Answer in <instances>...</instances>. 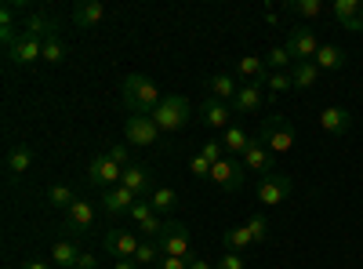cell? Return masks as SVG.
<instances>
[{
  "mask_svg": "<svg viewBox=\"0 0 363 269\" xmlns=\"http://www.w3.org/2000/svg\"><path fill=\"white\" fill-rule=\"evenodd\" d=\"M120 99H124V106L131 113H138V116H153L157 106L164 102L160 87L149 77H142V73H128L124 77V84H120Z\"/></svg>",
  "mask_w": 363,
  "mask_h": 269,
  "instance_id": "6da1fadb",
  "label": "cell"
},
{
  "mask_svg": "<svg viewBox=\"0 0 363 269\" xmlns=\"http://www.w3.org/2000/svg\"><path fill=\"white\" fill-rule=\"evenodd\" d=\"M255 138L269 149V153H287V149H294V124L284 121V116H269V121H262V128L255 131Z\"/></svg>",
  "mask_w": 363,
  "mask_h": 269,
  "instance_id": "7a4b0ae2",
  "label": "cell"
},
{
  "mask_svg": "<svg viewBox=\"0 0 363 269\" xmlns=\"http://www.w3.org/2000/svg\"><path fill=\"white\" fill-rule=\"evenodd\" d=\"M189 116H193V109H189V99H186V95H167V99L157 106L153 121H157V128H160L164 135H171V131L186 128Z\"/></svg>",
  "mask_w": 363,
  "mask_h": 269,
  "instance_id": "3957f363",
  "label": "cell"
},
{
  "mask_svg": "<svg viewBox=\"0 0 363 269\" xmlns=\"http://www.w3.org/2000/svg\"><path fill=\"white\" fill-rule=\"evenodd\" d=\"M157 248H160V255H171V258H186V262H193L196 255H193V236H189V229L182 226V222H164V229H160V236H157Z\"/></svg>",
  "mask_w": 363,
  "mask_h": 269,
  "instance_id": "277c9868",
  "label": "cell"
},
{
  "mask_svg": "<svg viewBox=\"0 0 363 269\" xmlns=\"http://www.w3.org/2000/svg\"><path fill=\"white\" fill-rule=\"evenodd\" d=\"M120 178H124V168H116V164L106 157V149L87 160V182H91V186L113 190V186H120Z\"/></svg>",
  "mask_w": 363,
  "mask_h": 269,
  "instance_id": "5b68a950",
  "label": "cell"
},
{
  "mask_svg": "<svg viewBox=\"0 0 363 269\" xmlns=\"http://www.w3.org/2000/svg\"><path fill=\"white\" fill-rule=\"evenodd\" d=\"M320 48L323 44L316 40V29H309V26H294L287 33V51L294 55V62H313Z\"/></svg>",
  "mask_w": 363,
  "mask_h": 269,
  "instance_id": "8992f818",
  "label": "cell"
},
{
  "mask_svg": "<svg viewBox=\"0 0 363 269\" xmlns=\"http://www.w3.org/2000/svg\"><path fill=\"white\" fill-rule=\"evenodd\" d=\"M244 178H247V168H244V160H236V157H222L215 168H211V182H215V186H222V190H240V186H244Z\"/></svg>",
  "mask_w": 363,
  "mask_h": 269,
  "instance_id": "52a82bcc",
  "label": "cell"
},
{
  "mask_svg": "<svg viewBox=\"0 0 363 269\" xmlns=\"http://www.w3.org/2000/svg\"><path fill=\"white\" fill-rule=\"evenodd\" d=\"M291 190H294L291 175L272 171V175H265L262 182H258V204H265V207H277V204H284V200L291 197Z\"/></svg>",
  "mask_w": 363,
  "mask_h": 269,
  "instance_id": "ba28073f",
  "label": "cell"
},
{
  "mask_svg": "<svg viewBox=\"0 0 363 269\" xmlns=\"http://www.w3.org/2000/svg\"><path fill=\"white\" fill-rule=\"evenodd\" d=\"M124 135H128V146H157L164 131L157 128L153 116H138V113H131V116H128V124H124Z\"/></svg>",
  "mask_w": 363,
  "mask_h": 269,
  "instance_id": "9c48e42d",
  "label": "cell"
},
{
  "mask_svg": "<svg viewBox=\"0 0 363 269\" xmlns=\"http://www.w3.org/2000/svg\"><path fill=\"white\" fill-rule=\"evenodd\" d=\"M138 244H142V236H138V233H128V229H106V236H102V248L109 251L113 262H120V258H135Z\"/></svg>",
  "mask_w": 363,
  "mask_h": 269,
  "instance_id": "30bf717a",
  "label": "cell"
},
{
  "mask_svg": "<svg viewBox=\"0 0 363 269\" xmlns=\"http://www.w3.org/2000/svg\"><path fill=\"white\" fill-rule=\"evenodd\" d=\"M8 58L15 66H33V62H40L44 58V40H37V37H29L26 29L18 33V40L8 48Z\"/></svg>",
  "mask_w": 363,
  "mask_h": 269,
  "instance_id": "8fae6325",
  "label": "cell"
},
{
  "mask_svg": "<svg viewBox=\"0 0 363 269\" xmlns=\"http://www.w3.org/2000/svg\"><path fill=\"white\" fill-rule=\"evenodd\" d=\"M138 200H142V197H135L128 186H113V190H102V200H99V204H102L106 215L116 219V215H131V207H135Z\"/></svg>",
  "mask_w": 363,
  "mask_h": 269,
  "instance_id": "7c38bea8",
  "label": "cell"
},
{
  "mask_svg": "<svg viewBox=\"0 0 363 269\" xmlns=\"http://www.w3.org/2000/svg\"><path fill=\"white\" fill-rule=\"evenodd\" d=\"M262 87H265L262 80H247V84H240V92H236V99H233V113H240V116L258 113V109H262V102H265Z\"/></svg>",
  "mask_w": 363,
  "mask_h": 269,
  "instance_id": "4fadbf2b",
  "label": "cell"
},
{
  "mask_svg": "<svg viewBox=\"0 0 363 269\" xmlns=\"http://www.w3.org/2000/svg\"><path fill=\"white\" fill-rule=\"evenodd\" d=\"M91 226H95V204H87V200H77L69 212H66V219H62V229L69 233V236H84Z\"/></svg>",
  "mask_w": 363,
  "mask_h": 269,
  "instance_id": "5bb4252c",
  "label": "cell"
},
{
  "mask_svg": "<svg viewBox=\"0 0 363 269\" xmlns=\"http://www.w3.org/2000/svg\"><path fill=\"white\" fill-rule=\"evenodd\" d=\"M240 160H244V168H247V171H255V175H262V178L277 171V153H269V149H265L258 138H251L247 153L240 157Z\"/></svg>",
  "mask_w": 363,
  "mask_h": 269,
  "instance_id": "9a60e30c",
  "label": "cell"
},
{
  "mask_svg": "<svg viewBox=\"0 0 363 269\" xmlns=\"http://www.w3.org/2000/svg\"><path fill=\"white\" fill-rule=\"evenodd\" d=\"M330 11H335V18L342 22V29H349V33H363V0H335Z\"/></svg>",
  "mask_w": 363,
  "mask_h": 269,
  "instance_id": "2e32d148",
  "label": "cell"
},
{
  "mask_svg": "<svg viewBox=\"0 0 363 269\" xmlns=\"http://www.w3.org/2000/svg\"><path fill=\"white\" fill-rule=\"evenodd\" d=\"M200 116H203V124L207 128H215V131H225L229 128V121H233V106H225V102H218V99H203L200 102Z\"/></svg>",
  "mask_w": 363,
  "mask_h": 269,
  "instance_id": "e0dca14e",
  "label": "cell"
},
{
  "mask_svg": "<svg viewBox=\"0 0 363 269\" xmlns=\"http://www.w3.org/2000/svg\"><path fill=\"white\" fill-rule=\"evenodd\" d=\"M120 186H128L135 197H149L157 186H153V171H149L145 164H131V168H124V178H120Z\"/></svg>",
  "mask_w": 363,
  "mask_h": 269,
  "instance_id": "ac0fdd59",
  "label": "cell"
},
{
  "mask_svg": "<svg viewBox=\"0 0 363 269\" xmlns=\"http://www.w3.org/2000/svg\"><path fill=\"white\" fill-rule=\"evenodd\" d=\"M320 128L327 131V135H345L349 128H352V113L349 109H342V106H327L323 113H320Z\"/></svg>",
  "mask_w": 363,
  "mask_h": 269,
  "instance_id": "d6986e66",
  "label": "cell"
},
{
  "mask_svg": "<svg viewBox=\"0 0 363 269\" xmlns=\"http://www.w3.org/2000/svg\"><path fill=\"white\" fill-rule=\"evenodd\" d=\"M102 18H106V4H99V0H80V4L73 8L77 29H95Z\"/></svg>",
  "mask_w": 363,
  "mask_h": 269,
  "instance_id": "ffe728a7",
  "label": "cell"
},
{
  "mask_svg": "<svg viewBox=\"0 0 363 269\" xmlns=\"http://www.w3.org/2000/svg\"><path fill=\"white\" fill-rule=\"evenodd\" d=\"M4 164H8V175H11V178L29 175V168H33V146H26V142H22V146H11Z\"/></svg>",
  "mask_w": 363,
  "mask_h": 269,
  "instance_id": "44dd1931",
  "label": "cell"
},
{
  "mask_svg": "<svg viewBox=\"0 0 363 269\" xmlns=\"http://www.w3.org/2000/svg\"><path fill=\"white\" fill-rule=\"evenodd\" d=\"M236 92H240V84H236L229 73H215V77L207 80V95H211V99H218V102H225V106H233Z\"/></svg>",
  "mask_w": 363,
  "mask_h": 269,
  "instance_id": "7402d4cb",
  "label": "cell"
},
{
  "mask_svg": "<svg viewBox=\"0 0 363 269\" xmlns=\"http://www.w3.org/2000/svg\"><path fill=\"white\" fill-rule=\"evenodd\" d=\"M22 29H26L29 37H37V40H51V37H58V22H55V18H48L44 11H33V15L26 18V26H22Z\"/></svg>",
  "mask_w": 363,
  "mask_h": 269,
  "instance_id": "603a6c76",
  "label": "cell"
},
{
  "mask_svg": "<svg viewBox=\"0 0 363 269\" xmlns=\"http://www.w3.org/2000/svg\"><path fill=\"white\" fill-rule=\"evenodd\" d=\"M77 258H80V248H77L73 236H66V241H58L51 248V265H58V269H73Z\"/></svg>",
  "mask_w": 363,
  "mask_h": 269,
  "instance_id": "cb8c5ba5",
  "label": "cell"
},
{
  "mask_svg": "<svg viewBox=\"0 0 363 269\" xmlns=\"http://www.w3.org/2000/svg\"><path fill=\"white\" fill-rule=\"evenodd\" d=\"M345 58H349V55H345L338 44H323V48L316 51L313 62L320 66V73H323V70H327V73H335V70H342V66H345Z\"/></svg>",
  "mask_w": 363,
  "mask_h": 269,
  "instance_id": "d4e9b609",
  "label": "cell"
},
{
  "mask_svg": "<svg viewBox=\"0 0 363 269\" xmlns=\"http://www.w3.org/2000/svg\"><path fill=\"white\" fill-rule=\"evenodd\" d=\"M291 80H294V92H309V87H316V80H320V66L316 62H294Z\"/></svg>",
  "mask_w": 363,
  "mask_h": 269,
  "instance_id": "484cf974",
  "label": "cell"
},
{
  "mask_svg": "<svg viewBox=\"0 0 363 269\" xmlns=\"http://www.w3.org/2000/svg\"><path fill=\"white\" fill-rule=\"evenodd\" d=\"M251 138H255V135H247L240 124H229V128H225V138H222V142H225V153H229V157H244L247 146H251Z\"/></svg>",
  "mask_w": 363,
  "mask_h": 269,
  "instance_id": "4316f807",
  "label": "cell"
},
{
  "mask_svg": "<svg viewBox=\"0 0 363 269\" xmlns=\"http://www.w3.org/2000/svg\"><path fill=\"white\" fill-rule=\"evenodd\" d=\"M222 244H225V251H240V255H244V251L255 244V236H251L247 226H229V229L222 233Z\"/></svg>",
  "mask_w": 363,
  "mask_h": 269,
  "instance_id": "83f0119b",
  "label": "cell"
},
{
  "mask_svg": "<svg viewBox=\"0 0 363 269\" xmlns=\"http://www.w3.org/2000/svg\"><path fill=\"white\" fill-rule=\"evenodd\" d=\"M145 200L153 204V212H157V215H164V219H167V215L174 212V207H178V193H174L171 186H157V190L149 193Z\"/></svg>",
  "mask_w": 363,
  "mask_h": 269,
  "instance_id": "f1b7e54d",
  "label": "cell"
},
{
  "mask_svg": "<svg viewBox=\"0 0 363 269\" xmlns=\"http://www.w3.org/2000/svg\"><path fill=\"white\" fill-rule=\"evenodd\" d=\"M236 70H240V77H247V80H269V70H265V58H258V55H244L236 62Z\"/></svg>",
  "mask_w": 363,
  "mask_h": 269,
  "instance_id": "f546056e",
  "label": "cell"
},
{
  "mask_svg": "<svg viewBox=\"0 0 363 269\" xmlns=\"http://www.w3.org/2000/svg\"><path fill=\"white\" fill-rule=\"evenodd\" d=\"M291 66H294V55L287 51V44L284 48H269V55H265V70L269 73H291Z\"/></svg>",
  "mask_w": 363,
  "mask_h": 269,
  "instance_id": "4dcf8cb0",
  "label": "cell"
},
{
  "mask_svg": "<svg viewBox=\"0 0 363 269\" xmlns=\"http://www.w3.org/2000/svg\"><path fill=\"white\" fill-rule=\"evenodd\" d=\"M66 58H69V48L62 44V37L44 40V62H48V66H62Z\"/></svg>",
  "mask_w": 363,
  "mask_h": 269,
  "instance_id": "1f68e13d",
  "label": "cell"
},
{
  "mask_svg": "<svg viewBox=\"0 0 363 269\" xmlns=\"http://www.w3.org/2000/svg\"><path fill=\"white\" fill-rule=\"evenodd\" d=\"M48 200H51V207H62V212H69L80 197H77L69 186H51V190H48Z\"/></svg>",
  "mask_w": 363,
  "mask_h": 269,
  "instance_id": "d6a6232c",
  "label": "cell"
},
{
  "mask_svg": "<svg viewBox=\"0 0 363 269\" xmlns=\"http://www.w3.org/2000/svg\"><path fill=\"white\" fill-rule=\"evenodd\" d=\"M164 255H160V248H157V241H142L138 244V251H135V262L138 265H157Z\"/></svg>",
  "mask_w": 363,
  "mask_h": 269,
  "instance_id": "836d02e7",
  "label": "cell"
},
{
  "mask_svg": "<svg viewBox=\"0 0 363 269\" xmlns=\"http://www.w3.org/2000/svg\"><path fill=\"white\" fill-rule=\"evenodd\" d=\"M265 87L272 95H284V92H294V80H291V73H269Z\"/></svg>",
  "mask_w": 363,
  "mask_h": 269,
  "instance_id": "e575fe53",
  "label": "cell"
},
{
  "mask_svg": "<svg viewBox=\"0 0 363 269\" xmlns=\"http://www.w3.org/2000/svg\"><path fill=\"white\" fill-rule=\"evenodd\" d=\"M106 157H109L116 168H131V164H135V160H131V146H116V142H109Z\"/></svg>",
  "mask_w": 363,
  "mask_h": 269,
  "instance_id": "d590c367",
  "label": "cell"
},
{
  "mask_svg": "<svg viewBox=\"0 0 363 269\" xmlns=\"http://www.w3.org/2000/svg\"><path fill=\"white\" fill-rule=\"evenodd\" d=\"M244 226L251 229L255 244H265V241H269V222H265V215H251V219H247Z\"/></svg>",
  "mask_w": 363,
  "mask_h": 269,
  "instance_id": "8d00e7d4",
  "label": "cell"
},
{
  "mask_svg": "<svg viewBox=\"0 0 363 269\" xmlns=\"http://www.w3.org/2000/svg\"><path fill=\"white\" fill-rule=\"evenodd\" d=\"M200 153H203L211 164H218V160L225 157V142H222V138H207V142L200 146Z\"/></svg>",
  "mask_w": 363,
  "mask_h": 269,
  "instance_id": "74e56055",
  "label": "cell"
},
{
  "mask_svg": "<svg viewBox=\"0 0 363 269\" xmlns=\"http://www.w3.org/2000/svg\"><path fill=\"white\" fill-rule=\"evenodd\" d=\"M291 11H298V15H306V18H316V15H323V4L320 0H294V4H287Z\"/></svg>",
  "mask_w": 363,
  "mask_h": 269,
  "instance_id": "f35d334b",
  "label": "cell"
},
{
  "mask_svg": "<svg viewBox=\"0 0 363 269\" xmlns=\"http://www.w3.org/2000/svg\"><path fill=\"white\" fill-rule=\"evenodd\" d=\"M215 269H247V258L240 255V251H225V255L215 262Z\"/></svg>",
  "mask_w": 363,
  "mask_h": 269,
  "instance_id": "ab89813d",
  "label": "cell"
},
{
  "mask_svg": "<svg viewBox=\"0 0 363 269\" xmlns=\"http://www.w3.org/2000/svg\"><path fill=\"white\" fill-rule=\"evenodd\" d=\"M157 212H153V204H149V200H138L135 207H131V219H135V226H142L145 219H153Z\"/></svg>",
  "mask_w": 363,
  "mask_h": 269,
  "instance_id": "60d3db41",
  "label": "cell"
},
{
  "mask_svg": "<svg viewBox=\"0 0 363 269\" xmlns=\"http://www.w3.org/2000/svg\"><path fill=\"white\" fill-rule=\"evenodd\" d=\"M189 168H193V175H196V178H211V168H215V164H211L203 153H196V157L189 160Z\"/></svg>",
  "mask_w": 363,
  "mask_h": 269,
  "instance_id": "b9f144b4",
  "label": "cell"
},
{
  "mask_svg": "<svg viewBox=\"0 0 363 269\" xmlns=\"http://www.w3.org/2000/svg\"><path fill=\"white\" fill-rule=\"evenodd\" d=\"M157 269H189V262H186V258H171V255H164V258L157 262Z\"/></svg>",
  "mask_w": 363,
  "mask_h": 269,
  "instance_id": "7bdbcfd3",
  "label": "cell"
},
{
  "mask_svg": "<svg viewBox=\"0 0 363 269\" xmlns=\"http://www.w3.org/2000/svg\"><path fill=\"white\" fill-rule=\"evenodd\" d=\"M73 269H99V258H95V255H87V251H80V258H77Z\"/></svg>",
  "mask_w": 363,
  "mask_h": 269,
  "instance_id": "ee69618b",
  "label": "cell"
},
{
  "mask_svg": "<svg viewBox=\"0 0 363 269\" xmlns=\"http://www.w3.org/2000/svg\"><path fill=\"white\" fill-rule=\"evenodd\" d=\"M22 269H51V262H44V258H26Z\"/></svg>",
  "mask_w": 363,
  "mask_h": 269,
  "instance_id": "f6af8a7d",
  "label": "cell"
},
{
  "mask_svg": "<svg viewBox=\"0 0 363 269\" xmlns=\"http://www.w3.org/2000/svg\"><path fill=\"white\" fill-rule=\"evenodd\" d=\"M113 269H142L135 258H120V262H113Z\"/></svg>",
  "mask_w": 363,
  "mask_h": 269,
  "instance_id": "bcb514c9",
  "label": "cell"
},
{
  "mask_svg": "<svg viewBox=\"0 0 363 269\" xmlns=\"http://www.w3.org/2000/svg\"><path fill=\"white\" fill-rule=\"evenodd\" d=\"M189 269H215V262H203V258H193Z\"/></svg>",
  "mask_w": 363,
  "mask_h": 269,
  "instance_id": "7dc6e473",
  "label": "cell"
},
{
  "mask_svg": "<svg viewBox=\"0 0 363 269\" xmlns=\"http://www.w3.org/2000/svg\"><path fill=\"white\" fill-rule=\"evenodd\" d=\"M359 95H363V87H359Z\"/></svg>",
  "mask_w": 363,
  "mask_h": 269,
  "instance_id": "c3c4849f",
  "label": "cell"
}]
</instances>
